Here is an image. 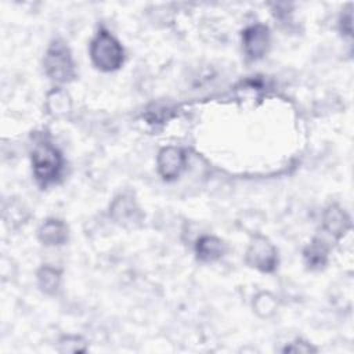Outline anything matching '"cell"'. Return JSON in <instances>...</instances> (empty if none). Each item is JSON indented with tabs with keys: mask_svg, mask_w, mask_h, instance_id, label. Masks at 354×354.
I'll use <instances>...</instances> for the list:
<instances>
[{
	"mask_svg": "<svg viewBox=\"0 0 354 354\" xmlns=\"http://www.w3.org/2000/svg\"><path fill=\"white\" fill-rule=\"evenodd\" d=\"M32 166L37 184L47 188L59 180L64 169V159L61 152L47 138L40 137L33 144Z\"/></svg>",
	"mask_w": 354,
	"mask_h": 354,
	"instance_id": "1",
	"label": "cell"
},
{
	"mask_svg": "<svg viewBox=\"0 0 354 354\" xmlns=\"http://www.w3.org/2000/svg\"><path fill=\"white\" fill-rule=\"evenodd\" d=\"M90 57L100 71L113 72L122 66L124 51L120 43L106 29L101 28L90 44Z\"/></svg>",
	"mask_w": 354,
	"mask_h": 354,
	"instance_id": "2",
	"label": "cell"
},
{
	"mask_svg": "<svg viewBox=\"0 0 354 354\" xmlns=\"http://www.w3.org/2000/svg\"><path fill=\"white\" fill-rule=\"evenodd\" d=\"M44 69L48 77L57 83H68L75 77V64L62 40H54L48 46L44 55Z\"/></svg>",
	"mask_w": 354,
	"mask_h": 354,
	"instance_id": "3",
	"label": "cell"
},
{
	"mask_svg": "<svg viewBox=\"0 0 354 354\" xmlns=\"http://www.w3.org/2000/svg\"><path fill=\"white\" fill-rule=\"evenodd\" d=\"M246 263L259 271L271 272L278 264L277 249L264 236H254L246 250Z\"/></svg>",
	"mask_w": 354,
	"mask_h": 354,
	"instance_id": "4",
	"label": "cell"
},
{
	"mask_svg": "<svg viewBox=\"0 0 354 354\" xmlns=\"http://www.w3.org/2000/svg\"><path fill=\"white\" fill-rule=\"evenodd\" d=\"M242 44L246 57L252 61L263 58L270 47V30L263 24L248 26L242 33Z\"/></svg>",
	"mask_w": 354,
	"mask_h": 354,
	"instance_id": "5",
	"label": "cell"
},
{
	"mask_svg": "<svg viewBox=\"0 0 354 354\" xmlns=\"http://www.w3.org/2000/svg\"><path fill=\"white\" fill-rule=\"evenodd\" d=\"M187 155L181 148L166 147L158 155V170L165 180H174L184 170Z\"/></svg>",
	"mask_w": 354,
	"mask_h": 354,
	"instance_id": "6",
	"label": "cell"
},
{
	"mask_svg": "<svg viewBox=\"0 0 354 354\" xmlns=\"http://www.w3.org/2000/svg\"><path fill=\"white\" fill-rule=\"evenodd\" d=\"M350 227V218L337 205L329 206L324 213L322 231L330 238L339 239Z\"/></svg>",
	"mask_w": 354,
	"mask_h": 354,
	"instance_id": "7",
	"label": "cell"
},
{
	"mask_svg": "<svg viewBox=\"0 0 354 354\" xmlns=\"http://www.w3.org/2000/svg\"><path fill=\"white\" fill-rule=\"evenodd\" d=\"M39 239L47 246L64 245L68 239V227L58 218H50L39 228Z\"/></svg>",
	"mask_w": 354,
	"mask_h": 354,
	"instance_id": "8",
	"label": "cell"
},
{
	"mask_svg": "<svg viewBox=\"0 0 354 354\" xmlns=\"http://www.w3.org/2000/svg\"><path fill=\"white\" fill-rule=\"evenodd\" d=\"M196 256L201 261L205 263H213L223 257L225 252V245L221 239L210 235H205L198 239L195 245Z\"/></svg>",
	"mask_w": 354,
	"mask_h": 354,
	"instance_id": "9",
	"label": "cell"
},
{
	"mask_svg": "<svg viewBox=\"0 0 354 354\" xmlns=\"http://www.w3.org/2000/svg\"><path fill=\"white\" fill-rule=\"evenodd\" d=\"M329 243L324 236H315L313 242L304 249V260L310 268H321L326 263Z\"/></svg>",
	"mask_w": 354,
	"mask_h": 354,
	"instance_id": "10",
	"label": "cell"
},
{
	"mask_svg": "<svg viewBox=\"0 0 354 354\" xmlns=\"http://www.w3.org/2000/svg\"><path fill=\"white\" fill-rule=\"evenodd\" d=\"M111 214L113 218L119 223H127V221H136V216L138 214V209L136 207V203L129 196H120L118 198L111 207Z\"/></svg>",
	"mask_w": 354,
	"mask_h": 354,
	"instance_id": "11",
	"label": "cell"
},
{
	"mask_svg": "<svg viewBox=\"0 0 354 354\" xmlns=\"http://www.w3.org/2000/svg\"><path fill=\"white\" fill-rule=\"evenodd\" d=\"M59 281H61V274L58 270L53 267L44 266L37 272V282L40 289L44 293H48V295L55 293L59 286Z\"/></svg>",
	"mask_w": 354,
	"mask_h": 354,
	"instance_id": "12",
	"label": "cell"
},
{
	"mask_svg": "<svg viewBox=\"0 0 354 354\" xmlns=\"http://www.w3.org/2000/svg\"><path fill=\"white\" fill-rule=\"evenodd\" d=\"M48 106L55 115H64L69 109V98L62 91H53L48 95Z\"/></svg>",
	"mask_w": 354,
	"mask_h": 354,
	"instance_id": "13",
	"label": "cell"
},
{
	"mask_svg": "<svg viewBox=\"0 0 354 354\" xmlns=\"http://www.w3.org/2000/svg\"><path fill=\"white\" fill-rule=\"evenodd\" d=\"M59 351H71V353H79L84 351V343L77 336H66L59 342Z\"/></svg>",
	"mask_w": 354,
	"mask_h": 354,
	"instance_id": "14",
	"label": "cell"
},
{
	"mask_svg": "<svg viewBox=\"0 0 354 354\" xmlns=\"http://www.w3.org/2000/svg\"><path fill=\"white\" fill-rule=\"evenodd\" d=\"M283 351H288V353H310V351H315V348H313L308 343L297 340V342L290 343L289 346H286L283 348Z\"/></svg>",
	"mask_w": 354,
	"mask_h": 354,
	"instance_id": "15",
	"label": "cell"
}]
</instances>
